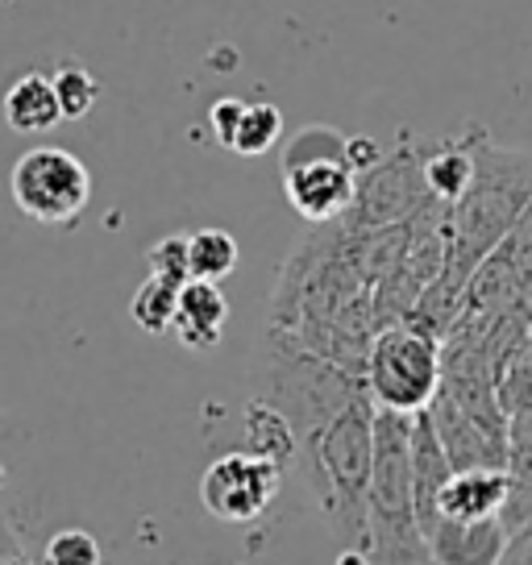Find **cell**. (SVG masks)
Instances as JSON below:
<instances>
[{
    "label": "cell",
    "instance_id": "obj_24",
    "mask_svg": "<svg viewBox=\"0 0 532 565\" xmlns=\"http://www.w3.org/2000/svg\"><path fill=\"white\" fill-rule=\"evenodd\" d=\"M150 275H162L171 282H192V263H188V237H162L159 246H150Z\"/></svg>",
    "mask_w": 532,
    "mask_h": 565
},
{
    "label": "cell",
    "instance_id": "obj_27",
    "mask_svg": "<svg viewBox=\"0 0 532 565\" xmlns=\"http://www.w3.org/2000/svg\"><path fill=\"white\" fill-rule=\"evenodd\" d=\"M0 565H30L25 562V548H21L18 532L0 520Z\"/></svg>",
    "mask_w": 532,
    "mask_h": 565
},
{
    "label": "cell",
    "instance_id": "obj_17",
    "mask_svg": "<svg viewBox=\"0 0 532 565\" xmlns=\"http://www.w3.org/2000/svg\"><path fill=\"white\" fill-rule=\"evenodd\" d=\"M242 428H246V454L270 461V466H279V470H296V454H300L296 428H291V420H287L270 399L246 404Z\"/></svg>",
    "mask_w": 532,
    "mask_h": 565
},
{
    "label": "cell",
    "instance_id": "obj_4",
    "mask_svg": "<svg viewBox=\"0 0 532 565\" xmlns=\"http://www.w3.org/2000/svg\"><path fill=\"white\" fill-rule=\"evenodd\" d=\"M362 383L379 412L421 416L441 391V341L408 320L379 329L371 337Z\"/></svg>",
    "mask_w": 532,
    "mask_h": 565
},
{
    "label": "cell",
    "instance_id": "obj_20",
    "mask_svg": "<svg viewBox=\"0 0 532 565\" xmlns=\"http://www.w3.org/2000/svg\"><path fill=\"white\" fill-rule=\"evenodd\" d=\"M179 282L162 279V275H150V279L134 291V300H129V317L138 329H146L150 337H162L171 333V324H175V312H179Z\"/></svg>",
    "mask_w": 532,
    "mask_h": 565
},
{
    "label": "cell",
    "instance_id": "obj_16",
    "mask_svg": "<svg viewBox=\"0 0 532 565\" xmlns=\"http://www.w3.org/2000/svg\"><path fill=\"white\" fill-rule=\"evenodd\" d=\"M4 121L13 134H51L63 121V105L46 71H25L4 92Z\"/></svg>",
    "mask_w": 532,
    "mask_h": 565
},
{
    "label": "cell",
    "instance_id": "obj_23",
    "mask_svg": "<svg viewBox=\"0 0 532 565\" xmlns=\"http://www.w3.org/2000/svg\"><path fill=\"white\" fill-rule=\"evenodd\" d=\"M105 562V548L92 536L88 529H63L46 541L42 565H100Z\"/></svg>",
    "mask_w": 532,
    "mask_h": 565
},
{
    "label": "cell",
    "instance_id": "obj_2",
    "mask_svg": "<svg viewBox=\"0 0 532 565\" xmlns=\"http://www.w3.org/2000/svg\"><path fill=\"white\" fill-rule=\"evenodd\" d=\"M532 212V154L479 138L475 188L449 209V258L445 270L475 275V266Z\"/></svg>",
    "mask_w": 532,
    "mask_h": 565
},
{
    "label": "cell",
    "instance_id": "obj_14",
    "mask_svg": "<svg viewBox=\"0 0 532 565\" xmlns=\"http://www.w3.org/2000/svg\"><path fill=\"white\" fill-rule=\"evenodd\" d=\"M454 475L449 454H445L437 428L428 420V412L412 416V487H416V515L421 529H428L437 520V499H441L445 482Z\"/></svg>",
    "mask_w": 532,
    "mask_h": 565
},
{
    "label": "cell",
    "instance_id": "obj_7",
    "mask_svg": "<svg viewBox=\"0 0 532 565\" xmlns=\"http://www.w3.org/2000/svg\"><path fill=\"white\" fill-rule=\"evenodd\" d=\"M279 482H284L279 466L254 458L246 449H233L209 461V470L200 475V503L221 524H254L270 512Z\"/></svg>",
    "mask_w": 532,
    "mask_h": 565
},
{
    "label": "cell",
    "instance_id": "obj_11",
    "mask_svg": "<svg viewBox=\"0 0 532 565\" xmlns=\"http://www.w3.org/2000/svg\"><path fill=\"white\" fill-rule=\"evenodd\" d=\"M209 125H213L216 141L242 154V159H258L266 150H275V141L284 134V117L275 105H246L237 96H225L216 100L213 113H209Z\"/></svg>",
    "mask_w": 532,
    "mask_h": 565
},
{
    "label": "cell",
    "instance_id": "obj_26",
    "mask_svg": "<svg viewBox=\"0 0 532 565\" xmlns=\"http://www.w3.org/2000/svg\"><path fill=\"white\" fill-rule=\"evenodd\" d=\"M496 565H532V529H520L508 536V548L499 553Z\"/></svg>",
    "mask_w": 532,
    "mask_h": 565
},
{
    "label": "cell",
    "instance_id": "obj_15",
    "mask_svg": "<svg viewBox=\"0 0 532 565\" xmlns=\"http://www.w3.org/2000/svg\"><path fill=\"white\" fill-rule=\"evenodd\" d=\"M479 129L475 138H445L437 146H425V183L433 200L441 204H458L466 192L475 188V171H479Z\"/></svg>",
    "mask_w": 532,
    "mask_h": 565
},
{
    "label": "cell",
    "instance_id": "obj_3",
    "mask_svg": "<svg viewBox=\"0 0 532 565\" xmlns=\"http://www.w3.org/2000/svg\"><path fill=\"white\" fill-rule=\"evenodd\" d=\"M366 553L374 565H433L412 487V416L379 407L366 487Z\"/></svg>",
    "mask_w": 532,
    "mask_h": 565
},
{
    "label": "cell",
    "instance_id": "obj_9",
    "mask_svg": "<svg viewBox=\"0 0 532 565\" xmlns=\"http://www.w3.org/2000/svg\"><path fill=\"white\" fill-rule=\"evenodd\" d=\"M428 420L441 437L445 454H449V466L454 470H482V466H508L512 458V441L479 424L475 416H466L458 404H449L445 395H437L428 404Z\"/></svg>",
    "mask_w": 532,
    "mask_h": 565
},
{
    "label": "cell",
    "instance_id": "obj_8",
    "mask_svg": "<svg viewBox=\"0 0 532 565\" xmlns=\"http://www.w3.org/2000/svg\"><path fill=\"white\" fill-rule=\"evenodd\" d=\"M284 171L287 204L308 225H338L350 212L358 192V171L350 167V154H317V159L279 162Z\"/></svg>",
    "mask_w": 532,
    "mask_h": 565
},
{
    "label": "cell",
    "instance_id": "obj_21",
    "mask_svg": "<svg viewBox=\"0 0 532 565\" xmlns=\"http://www.w3.org/2000/svg\"><path fill=\"white\" fill-rule=\"evenodd\" d=\"M508 532L532 529V437L512 441V458H508V503L499 515Z\"/></svg>",
    "mask_w": 532,
    "mask_h": 565
},
{
    "label": "cell",
    "instance_id": "obj_22",
    "mask_svg": "<svg viewBox=\"0 0 532 565\" xmlns=\"http://www.w3.org/2000/svg\"><path fill=\"white\" fill-rule=\"evenodd\" d=\"M51 79L58 92V105H63V121H84L100 100V84L84 63H58L51 71Z\"/></svg>",
    "mask_w": 532,
    "mask_h": 565
},
{
    "label": "cell",
    "instance_id": "obj_18",
    "mask_svg": "<svg viewBox=\"0 0 532 565\" xmlns=\"http://www.w3.org/2000/svg\"><path fill=\"white\" fill-rule=\"evenodd\" d=\"M496 391L503 412H508V424H512V441L532 437V329L520 341V350L508 358Z\"/></svg>",
    "mask_w": 532,
    "mask_h": 565
},
{
    "label": "cell",
    "instance_id": "obj_29",
    "mask_svg": "<svg viewBox=\"0 0 532 565\" xmlns=\"http://www.w3.org/2000/svg\"><path fill=\"white\" fill-rule=\"evenodd\" d=\"M0 487H4V461H0Z\"/></svg>",
    "mask_w": 532,
    "mask_h": 565
},
{
    "label": "cell",
    "instance_id": "obj_13",
    "mask_svg": "<svg viewBox=\"0 0 532 565\" xmlns=\"http://www.w3.org/2000/svg\"><path fill=\"white\" fill-rule=\"evenodd\" d=\"M508 503V466H482V470H454L437 499V515L449 520H487L503 515Z\"/></svg>",
    "mask_w": 532,
    "mask_h": 565
},
{
    "label": "cell",
    "instance_id": "obj_6",
    "mask_svg": "<svg viewBox=\"0 0 532 565\" xmlns=\"http://www.w3.org/2000/svg\"><path fill=\"white\" fill-rule=\"evenodd\" d=\"M428 200L433 192L425 183V146H400L383 154V162L366 175H358L354 204L341 216V225L350 233L395 230L416 221L428 209Z\"/></svg>",
    "mask_w": 532,
    "mask_h": 565
},
{
    "label": "cell",
    "instance_id": "obj_1",
    "mask_svg": "<svg viewBox=\"0 0 532 565\" xmlns=\"http://www.w3.org/2000/svg\"><path fill=\"white\" fill-rule=\"evenodd\" d=\"M374 466V404L362 395L320 433L300 441L296 470L312 508L324 515L341 548H366V487Z\"/></svg>",
    "mask_w": 532,
    "mask_h": 565
},
{
    "label": "cell",
    "instance_id": "obj_28",
    "mask_svg": "<svg viewBox=\"0 0 532 565\" xmlns=\"http://www.w3.org/2000/svg\"><path fill=\"white\" fill-rule=\"evenodd\" d=\"M338 565H374V562H371V553H366V548H341Z\"/></svg>",
    "mask_w": 532,
    "mask_h": 565
},
{
    "label": "cell",
    "instance_id": "obj_19",
    "mask_svg": "<svg viewBox=\"0 0 532 565\" xmlns=\"http://www.w3.org/2000/svg\"><path fill=\"white\" fill-rule=\"evenodd\" d=\"M237 237L230 230H216V225H204V230L188 233V263H192V279L204 282H225L237 270Z\"/></svg>",
    "mask_w": 532,
    "mask_h": 565
},
{
    "label": "cell",
    "instance_id": "obj_5",
    "mask_svg": "<svg viewBox=\"0 0 532 565\" xmlns=\"http://www.w3.org/2000/svg\"><path fill=\"white\" fill-rule=\"evenodd\" d=\"M9 192L21 216H30L38 225H75L92 200V175L88 167L75 159L63 146H34L13 162Z\"/></svg>",
    "mask_w": 532,
    "mask_h": 565
},
{
    "label": "cell",
    "instance_id": "obj_10",
    "mask_svg": "<svg viewBox=\"0 0 532 565\" xmlns=\"http://www.w3.org/2000/svg\"><path fill=\"white\" fill-rule=\"evenodd\" d=\"M508 524L499 515L487 520H449L437 515L425 529L428 557L433 565H496L499 553L508 548Z\"/></svg>",
    "mask_w": 532,
    "mask_h": 565
},
{
    "label": "cell",
    "instance_id": "obj_12",
    "mask_svg": "<svg viewBox=\"0 0 532 565\" xmlns=\"http://www.w3.org/2000/svg\"><path fill=\"white\" fill-rule=\"evenodd\" d=\"M225 320H230V300H225L221 282H204V279L183 282L175 324H171V333L179 337L183 350H195V353L216 350L221 337H225Z\"/></svg>",
    "mask_w": 532,
    "mask_h": 565
},
{
    "label": "cell",
    "instance_id": "obj_25",
    "mask_svg": "<svg viewBox=\"0 0 532 565\" xmlns=\"http://www.w3.org/2000/svg\"><path fill=\"white\" fill-rule=\"evenodd\" d=\"M383 162V146L374 138H366V134H358V138H350V167H354L358 175H366L371 167H379Z\"/></svg>",
    "mask_w": 532,
    "mask_h": 565
}]
</instances>
